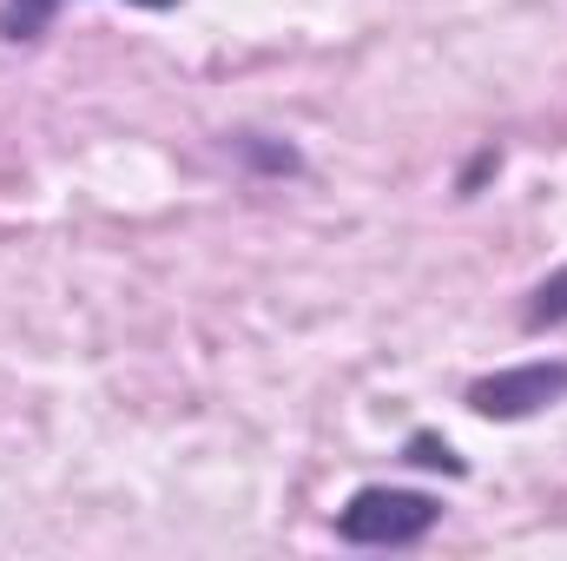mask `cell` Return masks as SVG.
Segmentation results:
<instances>
[{
	"label": "cell",
	"instance_id": "cell-3",
	"mask_svg": "<svg viewBox=\"0 0 567 561\" xmlns=\"http://www.w3.org/2000/svg\"><path fill=\"white\" fill-rule=\"evenodd\" d=\"M548 324H567V272L542 278L535 304H528V330H548Z\"/></svg>",
	"mask_w": 567,
	"mask_h": 561
},
{
	"label": "cell",
	"instance_id": "cell-2",
	"mask_svg": "<svg viewBox=\"0 0 567 561\" xmlns=\"http://www.w3.org/2000/svg\"><path fill=\"white\" fill-rule=\"evenodd\" d=\"M567 397V364H515V370H495L482 384H468V410L475 417H495V422H522V417H542L548 404Z\"/></svg>",
	"mask_w": 567,
	"mask_h": 561
},
{
	"label": "cell",
	"instance_id": "cell-1",
	"mask_svg": "<svg viewBox=\"0 0 567 561\" xmlns=\"http://www.w3.org/2000/svg\"><path fill=\"white\" fill-rule=\"evenodd\" d=\"M442 522V502L423 489H357L350 509L337 516V536L343 542H363V549H403Z\"/></svg>",
	"mask_w": 567,
	"mask_h": 561
},
{
	"label": "cell",
	"instance_id": "cell-4",
	"mask_svg": "<svg viewBox=\"0 0 567 561\" xmlns=\"http://www.w3.org/2000/svg\"><path fill=\"white\" fill-rule=\"evenodd\" d=\"M133 7H178V0H133ZM47 13H53V0H13V7H7V27H13V33H33Z\"/></svg>",
	"mask_w": 567,
	"mask_h": 561
},
{
	"label": "cell",
	"instance_id": "cell-5",
	"mask_svg": "<svg viewBox=\"0 0 567 561\" xmlns=\"http://www.w3.org/2000/svg\"><path fill=\"white\" fill-rule=\"evenodd\" d=\"M410 462H423V469H449V476L462 469V462H455V449H449V442H435V436H416V442H410Z\"/></svg>",
	"mask_w": 567,
	"mask_h": 561
}]
</instances>
